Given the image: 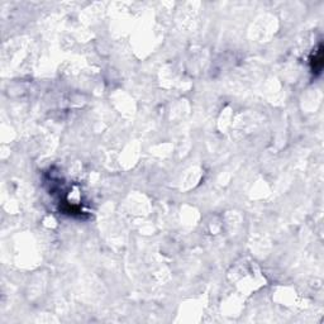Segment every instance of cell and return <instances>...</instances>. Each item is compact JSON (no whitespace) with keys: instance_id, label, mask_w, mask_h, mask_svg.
Returning a JSON list of instances; mask_svg holds the SVG:
<instances>
[{"instance_id":"cell-1","label":"cell","mask_w":324,"mask_h":324,"mask_svg":"<svg viewBox=\"0 0 324 324\" xmlns=\"http://www.w3.org/2000/svg\"><path fill=\"white\" fill-rule=\"evenodd\" d=\"M310 69L314 76L321 75L322 69H323V46L319 44L318 48L314 51V54L310 60Z\"/></svg>"}]
</instances>
